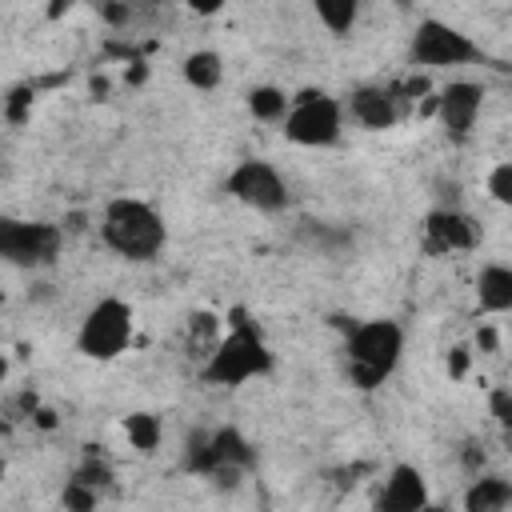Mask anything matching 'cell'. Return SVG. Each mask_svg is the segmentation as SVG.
I'll return each mask as SVG.
<instances>
[{"mask_svg": "<svg viewBox=\"0 0 512 512\" xmlns=\"http://www.w3.org/2000/svg\"><path fill=\"white\" fill-rule=\"evenodd\" d=\"M512 508V480L484 472L464 488V512H508Z\"/></svg>", "mask_w": 512, "mask_h": 512, "instance_id": "12", "label": "cell"}, {"mask_svg": "<svg viewBox=\"0 0 512 512\" xmlns=\"http://www.w3.org/2000/svg\"><path fill=\"white\" fill-rule=\"evenodd\" d=\"M64 232L44 220H4L0 224V256L16 268H40L52 264L60 252Z\"/></svg>", "mask_w": 512, "mask_h": 512, "instance_id": "6", "label": "cell"}, {"mask_svg": "<svg viewBox=\"0 0 512 512\" xmlns=\"http://www.w3.org/2000/svg\"><path fill=\"white\" fill-rule=\"evenodd\" d=\"M488 196H492L496 204L512 208V160H504V164H496V168L488 172Z\"/></svg>", "mask_w": 512, "mask_h": 512, "instance_id": "20", "label": "cell"}, {"mask_svg": "<svg viewBox=\"0 0 512 512\" xmlns=\"http://www.w3.org/2000/svg\"><path fill=\"white\" fill-rule=\"evenodd\" d=\"M404 352V328L396 320H364L348 328L344 340V356H348V372L352 384L372 392L376 384H384V376H392V368L400 364Z\"/></svg>", "mask_w": 512, "mask_h": 512, "instance_id": "3", "label": "cell"}, {"mask_svg": "<svg viewBox=\"0 0 512 512\" xmlns=\"http://www.w3.org/2000/svg\"><path fill=\"white\" fill-rule=\"evenodd\" d=\"M428 500V480L416 464H392L380 492H376V512H424Z\"/></svg>", "mask_w": 512, "mask_h": 512, "instance_id": "10", "label": "cell"}, {"mask_svg": "<svg viewBox=\"0 0 512 512\" xmlns=\"http://www.w3.org/2000/svg\"><path fill=\"white\" fill-rule=\"evenodd\" d=\"M488 408H492V416H496V424L508 432V440H512V392L508 388H492V396H488Z\"/></svg>", "mask_w": 512, "mask_h": 512, "instance_id": "22", "label": "cell"}, {"mask_svg": "<svg viewBox=\"0 0 512 512\" xmlns=\"http://www.w3.org/2000/svg\"><path fill=\"white\" fill-rule=\"evenodd\" d=\"M124 432H128V444L136 452H152L160 444V420L152 412H128L124 416Z\"/></svg>", "mask_w": 512, "mask_h": 512, "instance_id": "18", "label": "cell"}, {"mask_svg": "<svg viewBox=\"0 0 512 512\" xmlns=\"http://www.w3.org/2000/svg\"><path fill=\"white\" fill-rule=\"evenodd\" d=\"M348 108H352V116H356L364 128H372V132H384V128H392V120H396L392 92H384V88H356L352 100H348Z\"/></svg>", "mask_w": 512, "mask_h": 512, "instance_id": "14", "label": "cell"}, {"mask_svg": "<svg viewBox=\"0 0 512 512\" xmlns=\"http://www.w3.org/2000/svg\"><path fill=\"white\" fill-rule=\"evenodd\" d=\"M344 132V108L328 92H300L284 116V136L304 148H328Z\"/></svg>", "mask_w": 512, "mask_h": 512, "instance_id": "5", "label": "cell"}, {"mask_svg": "<svg viewBox=\"0 0 512 512\" xmlns=\"http://www.w3.org/2000/svg\"><path fill=\"white\" fill-rule=\"evenodd\" d=\"M476 304L480 312H512V268L484 264L476 276Z\"/></svg>", "mask_w": 512, "mask_h": 512, "instance_id": "13", "label": "cell"}, {"mask_svg": "<svg viewBox=\"0 0 512 512\" xmlns=\"http://www.w3.org/2000/svg\"><path fill=\"white\" fill-rule=\"evenodd\" d=\"M224 188H228V196H236L240 204H248L256 212H284L288 208V184L268 160H240L228 172Z\"/></svg>", "mask_w": 512, "mask_h": 512, "instance_id": "7", "label": "cell"}, {"mask_svg": "<svg viewBox=\"0 0 512 512\" xmlns=\"http://www.w3.org/2000/svg\"><path fill=\"white\" fill-rule=\"evenodd\" d=\"M72 480H80V484H88V488H96V492H100V488H108V484H112V468H108L104 460H92V456H88V460L72 472Z\"/></svg>", "mask_w": 512, "mask_h": 512, "instance_id": "21", "label": "cell"}, {"mask_svg": "<svg viewBox=\"0 0 512 512\" xmlns=\"http://www.w3.org/2000/svg\"><path fill=\"white\" fill-rule=\"evenodd\" d=\"M180 72H184V80L192 84V88H216L220 84V76H224V60L212 52V48H200V52H188L184 56V64H180Z\"/></svg>", "mask_w": 512, "mask_h": 512, "instance_id": "15", "label": "cell"}, {"mask_svg": "<svg viewBox=\"0 0 512 512\" xmlns=\"http://www.w3.org/2000/svg\"><path fill=\"white\" fill-rule=\"evenodd\" d=\"M424 512H444V508H436V504H428V508H424Z\"/></svg>", "mask_w": 512, "mask_h": 512, "instance_id": "25", "label": "cell"}, {"mask_svg": "<svg viewBox=\"0 0 512 512\" xmlns=\"http://www.w3.org/2000/svg\"><path fill=\"white\" fill-rule=\"evenodd\" d=\"M316 16H320V24H324L328 32L344 36V32L356 24L360 4H356V0H316Z\"/></svg>", "mask_w": 512, "mask_h": 512, "instance_id": "17", "label": "cell"}, {"mask_svg": "<svg viewBox=\"0 0 512 512\" xmlns=\"http://www.w3.org/2000/svg\"><path fill=\"white\" fill-rule=\"evenodd\" d=\"M272 364L276 360H272V348L260 336V328L244 312H236L232 328L212 344V352H208V360L200 368V380L216 384V388H240V384H248L256 376H268Z\"/></svg>", "mask_w": 512, "mask_h": 512, "instance_id": "1", "label": "cell"}, {"mask_svg": "<svg viewBox=\"0 0 512 512\" xmlns=\"http://www.w3.org/2000/svg\"><path fill=\"white\" fill-rule=\"evenodd\" d=\"M464 368H468V348L460 344V348H452V360H448V372H452V376H464Z\"/></svg>", "mask_w": 512, "mask_h": 512, "instance_id": "23", "label": "cell"}, {"mask_svg": "<svg viewBox=\"0 0 512 512\" xmlns=\"http://www.w3.org/2000/svg\"><path fill=\"white\" fill-rule=\"evenodd\" d=\"M480 104H484V88L476 80H452L436 96V116L452 136H464V132H472Z\"/></svg>", "mask_w": 512, "mask_h": 512, "instance_id": "11", "label": "cell"}, {"mask_svg": "<svg viewBox=\"0 0 512 512\" xmlns=\"http://www.w3.org/2000/svg\"><path fill=\"white\" fill-rule=\"evenodd\" d=\"M104 16H108L112 24H128V16H132V12H128L124 4H104Z\"/></svg>", "mask_w": 512, "mask_h": 512, "instance_id": "24", "label": "cell"}, {"mask_svg": "<svg viewBox=\"0 0 512 512\" xmlns=\"http://www.w3.org/2000/svg\"><path fill=\"white\" fill-rule=\"evenodd\" d=\"M100 236L116 256H124L132 264H144V260H156L164 252L168 224L152 204H144L136 196H116V200L104 204Z\"/></svg>", "mask_w": 512, "mask_h": 512, "instance_id": "2", "label": "cell"}, {"mask_svg": "<svg viewBox=\"0 0 512 512\" xmlns=\"http://www.w3.org/2000/svg\"><path fill=\"white\" fill-rule=\"evenodd\" d=\"M96 500H100V492L88 488V484H80V480H68L64 492H60L64 512H96Z\"/></svg>", "mask_w": 512, "mask_h": 512, "instance_id": "19", "label": "cell"}, {"mask_svg": "<svg viewBox=\"0 0 512 512\" xmlns=\"http://www.w3.org/2000/svg\"><path fill=\"white\" fill-rule=\"evenodd\" d=\"M480 244V228L472 216L460 208H432L424 216V248L444 256V252H472Z\"/></svg>", "mask_w": 512, "mask_h": 512, "instance_id": "9", "label": "cell"}, {"mask_svg": "<svg viewBox=\"0 0 512 512\" xmlns=\"http://www.w3.org/2000/svg\"><path fill=\"white\" fill-rule=\"evenodd\" d=\"M248 112H252L256 120H284V116L292 112V104H288V92H284V88H276V84H256V88L248 92Z\"/></svg>", "mask_w": 512, "mask_h": 512, "instance_id": "16", "label": "cell"}, {"mask_svg": "<svg viewBox=\"0 0 512 512\" xmlns=\"http://www.w3.org/2000/svg\"><path fill=\"white\" fill-rule=\"evenodd\" d=\"M480 48L476 40H468V32L444 24V20H420L416 36H412V64L424 68H452V64H468L476 60Z\"/></svg>", "mask_w": 512, "mask_h": 512, "instance_id": "8", "label": "cell"}, {"mask_svg": "<svg viewBox=\"0 0 512 512\" xmlns=\"http://www.w3.org/2000/svg\"><path fill=\"white\" fill-rule=\"evenodd\" d=\"M132 324H136L132 304H124L116 296H104L84 312L80 332H76V348L88 360H116L132 340Z\"/></svg>", "mask_w": 512, "mask_h": 512, "instance_id": "4", "label": "cell"}]
</instances>
